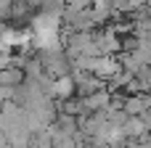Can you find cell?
Returning <instances> with one entry per match:
<instances>
[{"instance_id": "7a4b0ae2", "label": "cell", "mask_w": 151, "mask_h": 148, "mask_svg": "<svg viewBox=\"0 0 151 148\" xmlns=\"http://www.w3.org/2000/svg\"><path fill=\"white\" fill-rule=\"evenodd\" d=\"M149 109H151V93H133L125 98V106H122V111L127 117H141Z\"/></svg>"}, {"instance_id": "277c9868", "label": "cell", "mask_w": 151, "mask_h": 148, "mask_svg": "<svg viewBox=\"0 0 151 148\" xmlns=\"http://www.w3.org/2000/svg\"><path fill=\"white\" fill-rule=\"evenodd\" d=\"M109 101H111V93H109V90H98V93L82 95V109H85V114L106 111V109H109Z\"/></svg>"}, {"instance_id": "9c48e42d", "label": "cell", "mask_w": 151, "mask_h": 148, "mask_svg": "<svg viewBox=\"0 0 151 148\" xmlns=\"http://www.w3.org/2000/svg\"><path fill=\"white\" fill-rule=\"evenodd\" d=\"M0 148H13V146L11 143H0Z\"/></svg>"}, {"instance_id": "ba28073f", "label": "cell", "mask_w": 151, "mask_h": 148, "mask_svg": "<svg viewBox=\"0 0 151 148\" xmlns=\"http://www.w3.org/2000/svg\"><path fill=\"white\" fill-rule=\"evenodd\" d=\"M5 29H8V24H5V21H0V34H3Z\"/></svg>"}, {"instance_id": "3957f363", "label": "cell", "mask_w": 151, "mask_h": 148, "mask_svg": "<svg viewBox=\"0 0 151 148\" xmlns=\"http://www.w3.org/2000/svg\"><path fill=\"white\" fill-rule=\"evenodd\" d=\"M72 95H77V87H74V79L69 74L56 77L50 82V98L53 101H64V98H72Z\"/></svg>"}, {"instance_id": "6da1fadb", "label": "cell", "mask_w": 151, "mask_h": 148, "mask_svg": "<svg viewBox=\"0 0 151 148\" xmlns=\"http://www.w3.org/2000/svg\"><path fill=\"white\" fill-rule=\"evenodd\" d=\"M119 69H122V66H119L117 56H96V61H93V71H90V74H96V77H101L104 82H109Z\"/></svg>"}, {"instance_id": "52a82bcc", "label": "cell", "mask_w": 151, "mask_h": 148, "mask_svg": "<svg viewBox=\"0 0 151 148\" xmlns=\"http://www.w3.org/2000/svg\"><path fill=\"white\" fill-rule=\"evenodd\" d=\"M141 122L146 124V130L151 132V109H149V111H143V114H141Z\"/></svg>"}, {"instance_id": "8992f818", "label": "cell", "mask_w": 151, "mask_h": 148, "mask_svg": "<svg viewBox=\"0 0 151 148\" xmlns=\"http://www.w3.org/2000/svg\"><path fill=\"white\" fill-rule=\"evenodd\" d=\"M21 71H24V77H27V79H37V77L42 74V64H40V58L32 53V56L27 58V64L21 66Z\"/></svg>"}, {"instance_id": "5b68a950", "label": "cell", "mask_w": 151, "mask_h": 148, "mask_svg": "<svg viewBox=\"0 0 151 148\" xmlns=\"http://www.w3.org/2000/svg\"><path fill=\"white\" fill-rule=\"evenodd\" d=\"M24 71L19 69V66H5V69H0V87H8V90H13V87H19V85H24Z\"/></svg>"}]
</instances>
